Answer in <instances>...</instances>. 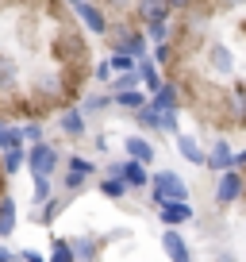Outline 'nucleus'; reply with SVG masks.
Wrapping results in <instances>:
<instances>
[{"label":"nucleus","mask_w":246,"mask_h":262,"mask_svg":"<svg viewBox=\"0 0 246 262\" xmlns=\"http://www.w3.org/2000/svg\"><path fill=\"white\" fill-rule=\"evenodd\" d=\"M150 189V201L154 205H169V201H189V185H185V178L173 170H158L154 178L146 181Z\"/></svg>","instance_id":"1"},{"label":"nucleus","mask_w":246,"mask_h":262,"mask_svg":"<svg viewBox=\"0 0 246 262\" xmlns=\"http://www.w3.org/2000/svg\"><path fill=\"white\" fill-rule=\"evenodd\" d=\"M58 162H62V155L50 143H35L31 150H23V166L31 170V178H50Z\"/></svg>","instance_id":"2"},{"label":"nucleus","mask_w":246,"mask_h":262,"mask_svg":"<svg viewBox=\"0 0 246 262\" xmlns=\"http://www.w3.org/2000/svg\"><path fill=\"white\" fill-rule=\"evenodd\" d=\"M242 189H246L242 173L227 170V173H219V181H215V201H219V205H235L238 196H242Z\"/></svg>","instance_id":"3"},{"label":"nucleus","mask_w":246,"mask_h":262,"mask_svg":"<svg viewBox=\"0 0 246 262\" xmlns=\"http://www.w3.org/2000/svg\"><path fill=\"white\" fill-rule=\"evenodd\" d=\"M192 212H196V208H192L189 201H169V205H158V216H162V224H165L169 231H177L181 224H189Z\"/></svg>","instance_id":"4"},{"label":"nucleus","mask_w":246,"mask_h":262,"mask_svg":"<svg viewBox=\"0 0 246 262\" xmlns=\"http://www.w3.org/2000/svg\"><path fill=\"white\" fill-rule=\"evenodd\" d=\"M162 251H165L169 262H192V251H189V243H185L181 231H165L162 235Z\"/></svg>","instance_id":"5"},{"label":"nucleus","mask_w":246,"mask_h":262,"mask_svg":"<svg viewBox=\"0 0 246 262\" xmlns=\"http://www.w3.org/2000/svg\"><path fill=\"white\" fill-rule=\"evenodd\" d=\"M73 12L81 16V24L89 27L92 35H108V19H104V8H100V4H73Z\"/></svg>","instance_id":"6"},{"label":"nucleus","mask_w":246,"mask_h":262,"mask_svg":"<svg viewBox=\"0 0 246 262\" xmlns=\"http://www.w3.org/2000/svg\"><path fill=\"white\" fill-rule=\"evenodd\" d=\"M146 108H150V112H169V116H177V108H181L177 85H162V89L154 93V100H146Z\"/></svg>","instance_id":"7"},{"label":"nucleus","mask_w":246,"mask_h":262,"mask_svg":"<svg viewBox=\"0 0 246 262\" xmlns=\"http://www.w3.org/2000/svg\"><path fill=\"white\" fill-rule=\"evenodd\" d=\"M123 150H127L131 162H139V166H146L150 158H154V143L142 139V135H127V139H123Z\"/></svg>","instance_id":"8"},{"label":"nucleus","mask_w":246,"mask_h":262,"mask_svg":"<svg viewBox=\"0 0 246 262\" xmlns=\"http://www.w3.org/2000/svg\"><path fill=\"white\" fill-rule=\"evenodd\" d=\"M204 166H208V170H215V173H227L231 170V147L223 139H215L212 150L204 155Z\"/></svg>","instance_id":"9"},{"label":"nucleus","mask_w":246,"mask_h":262,"mask_svg":"<svg viewBox=\"0 0 246 262\" xmlns=\"http://www.w3.org/2000/svg\"><path fill=\"white\" fill-rule=\"evenodd\" d=\"M119 181H123V185H127V189H146V166H139V162H123L119 166Z\"/></svg>","instance_id":"10"},{"label":"nucleus","mask_w":246,"mask_h":262,"mask_svg":"<svg viewBox=\"0 0 246 262\" xmlns=\"http://www.w3.org/2000/svg\"><path fill=\"white\" fill-rule=\"evenodd\" d=\"M135 74H139V81L146 85L150 93H158V89H162V85H165V81H162V74H158V66L150 62V58H142V62H135Z\"/></svg>","instance_id":"11"},{"label":"nucleus","mask_w":246,"mask_h":262,"mask_svg":"<svg viewBox=\"0 0 246 262\" xmlns=\"http://www.w3.org/2000/svg\"><path fill=\"white\" fill-rule=\"evenodd\" d=\"M135 12L146 19L142 27H150V24H165L173 16V4H135Z\"/></svg>","instance_id":"12"},{"label":"nucleus","mask_w":246,"mask_h":262,"mask_svg":"<svg viewBox=\"0 0 246 262\" xmlns=\"http://www.w3.org/2000/svg\"><path fill=\"white\" fill-rule=\"evenodd\" d=\"M58 127L66 131L69 139H81V135H85V116L77 112V108H66V112H62V120H58Z\"/></svg>","instance_id":"13"},{"label":"nucleus","mask_w":246,"mask_h":262,"mask_svg":"<svg viewBox=\"0 0 246 262\" xmlns=\"http://www.w3.org/2000/svg\"><path fill=\"white\" fill-rule=\"evenodd\" d=\"M12 231H16V201L0 196V239H8Z\"/></svg>","instance_id":"14"},{"label":"nucleus","mask_w":246,"mask_h":262,"mask_svg":"<svg viewBox=\"0 0 246 262\" xmlns=\"http://www.w3.org/2000/svg\"><path fill=\"white\" fill-rule=\"evenodd\" d=\"M12 150H23V139H19V127L0 120V155H12Z\"/></svg>","instance_id":"15"},{"label":"nucleus","mask_w":246,"mask_h":262,"mask_svg":"<svg viewBox=\"0 0 246 262\" xmlns=\"http://www.w3.org/2000/svg\"><path fill=\"white\" fill-rule=\"evenodd\" d=\"M177 150L189 158L192 166H204V150H200V143L192 139V135H181V131H177Z\"/></svg>","instance_id":"16"},{"label":"nucleus","mask_w":246,"mask_h":262,"mask_svg":"<svg viewBox=\"0 0 246 262\" xmlns=\"http://www.w3.org/2000/svg\"><path fill=\"white\" fill-rule=\"evenodd\" d=\"M16 77H19V70H16V58L0 54V89H16Z\"/></svg>","instance_id":"17"},{"label":"nucleus","mask_w":246,"mask_h":262,"mask_svg":"<svg viewBox=\"0 0 246 262\" xmlns=\"http://www.w3.org/2000/svg\"><path fill=\"white\" fill-rule=\"evenodd\" d=\"M69 251H73V262H96L92 239H69Z\"/></svg>","instance_id":"18"},{"label":"nucleus","mask_w":246,"mask_h":262,"mask_svg":"<svg viewBox=\"0 0 246 262\" xmlns=\"http://www.w3.org/2000/svg\"><path fill=\"white\" fill-rule=\"evenodd\" d=\"M112 104H119V108H127V112H139L142 104H146V97H142L139 89L135 93H112Z\"/></svg>","instance_id":"19"},{"label":"nucleus","mask_w":246,"mask_h":262,"mask_svg":"<svg viewBox=\"0 0 246 262\" xmlns=\"http://www.w3.org/2000/svg\"><path fill=\"white\" fill-rule=\"evenodd\" d=\"M96 185H100V193H104V196H112V201H123V196L131 193V189L123 185L119 178H104V181H96Z\"/></svg>","instance_id":"20"},{"label":"nucleus","mask_w":246,"mask_h":262,"mask_svg":"<svg viewBox=\"0 0 246 262\" xmlns=\"http://www.w3.org/2000/svg\"><path fill=\"white\" fill-rule=\"evenodd\" d=\"M66 205H69V196H50V201H46V208L39 212V224H50V220H54V216L62 212Z\"/></svg>","instance_id":"21"},{"label":"nucleus","mask_w":246,"mask_h":262,"mask_svg":"<svg viewBox=\"0 0 246 262\" xmlns=\"http://www.w3.org/2000/svg\"><path fill=\"white\" fill-rule=\"evenodd\" d=\"M212 66H215V74H231V50L215 42L212 47Z\"/></svg>","instance_id":"22"},{"label":"nucleus","mask_w":246,"mask_h":262,"mask_svg":"<svg viewBox=\"0 0 246 262\" xmlns=\"http://www.w3.org/2000/svg\"><path fill=\"white\" fill-rule=\"evenodd\" d=\"M108 104H112V97H104V93H92V97L81 100V108H77V112H104Z\"/></svg>","instance_id":"23"},{"label":"nucleus","mask_w":246,"mask_h":262,"mask_svg":"<svg viewBox=\"0 0 246 262\" xmlns=\"http://www.w3.org/2000/svg\"><path fill=\"white\" fill-rule=\"evenodd\" d=\"M108 70H112V74H135V58L112 54V58H108Z\"/></svg>","instance_id":"24"},{"label":"nucleus","mask_w":246,"mask_h":262,"mask_svg":"<svg viewBox=\"0 0 246 262\" xmlns=\"http://www.w3.org/2000/svg\"><path fill=\"white\" fill-rule=\"evenodd\" d=\"M50 262H73L69 239H54V247H50Z\"/></svg>","instance_id":"25"},{"label":"nucleus","mask_w":246,"mask_h":262,"mask_svg":"<svg viewBox=\"0 0 246 262\" xmlns=\"http://www.w3.org/2000/svg\"><path fill=\"white\" fill-rule=\"evenodd\" d=\"M35 89H39L42 97H54V93L62 89V77H58V74H46V77H39V81H35Z\"/></svg>","instance_id":"26"},{"label":"nucleus","mask_w":246,"mask_h":262,"mask_svg":"<svg viewBox=\"0 0 246 262\" xmlns=\"http://www.w3.org/2000/svg\"><path fill=\"white\" fill-rule=\"evenodd\" d=\"M66 170H73V173H81V178H96V166H92L89 162V158H69V162H66Z\"/></svg>","instance_id":"27"},{"label":"nucleus","mask_w":246,"mask_h":262,"mask_svg":"<svg viewBox=\"0 0 246 262\" xmlns=\"http://www.w3.org/2000/svg\"><path fill=\"white\" fill-rule=\"evenodd\" d=\"M135 85H139V74H115L112 77V89L115 93H135Z\"/></svg>","instance_id":"28"},{"label":"nucleus","mask_w":246,"mask_h":262,"mask_svg":"<svg viewBox=\"0 0 246 262\" xmlns=\"http://www.w3.org/2000/svg\"><path fill=\"white\" fill-rule=\"evenodd\" d=\"M146 39H150V42H158V47H162V42L169 39V24H150V27H146Z\"/></svg>","instance_id":"29"},{"label":"nucleus","mask_w":246,"mask_h":262,"mask_svg":"<svg viewBox=\"0 0 246 262\" xmlns=\"http://www.w3.org/2000/svg\"><path fill=\"white\" fill-rule=\"evenodd\" d=\"M50 201V178H35V205Z\"/></svg>","instance_id":"30"},{"label":"nucleus","mask_w":246,"mask_h":262,"mask_svg":"<svg viewBox=\"0 0 246 262\" xmlns=\"http://www.w3.org/2000/svg\"><path fill=\"white\" fill-rule=\"evenodd\" d=\"M62 181H66V189H69V196H73V193H81V189H85V181H89V178H81V173H73V170H66V178H62Z\"/></svg>","instance_id":"31"},{"label":"nucleus","mask_w":246,"mask_h":262,"mask_svg":"<svg viewBox=\"0 0 246 262\" xmlns=\"http://www.w3.org/2000/svg\"><path fill=\"white\" fill-rule=\"evenodd\" d=\"M19 166H23V150H12V155H4V173H8V178L19 170Z\"/></svg>","instance_id":"32"},{"label":"nucleus","mask_w":246,"mask_h":262,"mask_svg":"<svg viewBox=\"0 0 246 262\" xmlns=\"http://www.w3.org/2000/svg\"><path fill=\"white\" fill-rule=\"evenodd\" d=\"M19 139H31V147H35V143H42V127L39 123H27V127H19Z\"/></svg>","instance_id":"33"},{"label":"nucleus","mask_w":246,"mask_h":262,"mask_svg":"<svg viewBox=\"0 0 246 262\" xmlns=\"http://www.w3.org/2000/svg\"><path fill=\"white\" fill-rule=\"evenodd\" d=\"M150 62H169V42H162V47H154V58H150Z\"/></svg>","instance_id":"34"},{"label":"nucleus","mask_w":246,"mask_h":262,"mask_svg":"<svg viewBox=\"0 0 246 262\" xmlns=\"http://www.w3.org/2000/svg\"><path fill=\"white\" fill-rule=\"evenodd\" d=\"M92 74H96V81H112V70H108V62H100Z\"/></svg>","instance_id":"35"},{"label":"nucleus","mask_w":246,"mask_h":262,"mask_svg":"<svg viewBox=\"0 0 246 262\" xmlns=\"http://www.w3.org/2000/svg\"><path fill=\"white\" fill-rule=\"evenodd\" d=\"M19 262H46V258H42V254H35V251H23V254H19Z\"/></svg>","instance_id":"36"},{"label":"nucleus","mask_w":246,"mask_h":262,"mask_svg":"<svg viewBox=\"0 0 246 262\" xmlns=\"http://www.w3.org/2000/svg\"><path fill=\"white\" fill-rule=\"evenodd\" d=\"M0 262H12V254H8V251H4V247H0Z\"/></svg>","instance_id":"37"},{"label":"nucleus","mask_w":246,"mask_h":262,"mask_svg":"<svg viewBox=\"0 0 246 262\" xmlns=\"http://www.w3.org/2000/svg\"><path fill=\"white\" fill-rule=\"evenodd\" d=\"M242 35H246V24H242Z\"/></svg>","instance_id":"38"}]
</instances>
